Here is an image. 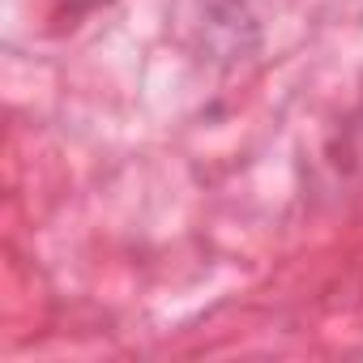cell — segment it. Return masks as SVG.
<instances>
[{
    "label": "cell",
    "instance_id": "obj_1",
    "mask_svg": "<svg viewBox=\"0 0 363 363\" xmlns=\"http://www.w3.org/2000/svg\"><path fill=\"white\" fill-rule=\"evenodd\" d=\"M73 5H99V0H73Z\"/></svg>",
    "mask_w": 363,
    "mask_h": 363
}]
</instances>
